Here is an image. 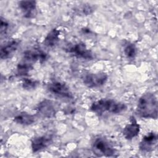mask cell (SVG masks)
Returning <instances> with one entry per match:
<instances>
[{"label": "cell", "mask_w": 158, "mask_h": 158, "mask_svg": "<svg viewBox=\"0 0 158 158\" xmlns=\"http://www.w3.org/2000/svg\"><path fill=\"white\" fill-rule=\"evenodd\" d=\"M157 99L156 96L151 93L144 94L138 102L136 112L138 114L146 118H157Z\"/></svg>", "instance_id": "6da1fadb"}, {"label": "cell", "mask_w": 158, "mask_h": 158, "mask_svg": "<svg viewBox=\"0 0 158 158\" xmlns=\"http://www.w3.org/2000/svg\"><path fill=\"white\" fill-rule=\"evenodd\" d=\"M127 107L125 104L110 99H101L94 102L90 109L98 114L104 113L119 114L124 111Z\"/></svg>", "instance_id": "7a4b0ae2"}, {"label": "cell", "mask_w": 158, "mask_h": 158, "mask_svg": "<svg viewBox=\"0 0 158 158\" xmlns=\"http://www.w3.org/2000/svg\"><path fill=\"white\" fill-rule=\"evenodd\" d=\"M92 151L97 156H113L115 150L109 142L105 138L98 137L92 143Z\"/></svg>", "instance_id": "3957f363"}, {"label": "cell", "mask_w": 158, "mask_h": 158, "mask_svg": "<svg viewBox=\"0 0 158 158\" xmlns=\"http://www.w3.org/2000/svg\"><path fill=\"white\" fill-rule=\"evenodd\" d=\"M108 76L106 73H88L82 78V80L85 86L88 88H97L104 85L107 80Z\"/></svg>", "instance_id": "277c9868"}, {"label": "cell", "mask_w": 158, "mask_h": 158, "mask_svg": "<svg viewBox=\"0 0 158 158\" xmlns=\"http://www.w3.org/2000/svg\"><path fill=\"white\" fill-rule=\"evenodd\" d=\"M48 90L53 94L68 99L73 98V94L68 86L63 82L54 81L50 83L48 86Z\"/></svg>", "instance_id": "5b68a950"}, {"label": "cell", "mask_w": 158, "mask_h": 158, "mask_svg": "<svg viewBox=\"0 0 158 158\" xmlns=\"http://www.w3.org/2000/svg\"><path fill=\"white\" fill-rule=\"evenodd\" d=\"M69 52L79 59L91 60L93 58L92 52L83 43H78L71 46L69 49Z\"/></svg>", "instance_id": "8992f818"}, {"label": "cell", "mask_w": 158, "mask_h": 158, "mask_svg": "<svg viewBox=\"0 0 158 158\" xmlns=\"http://www.w3.org/2000/svg\"><path fill=\"white\" fill-rule=\"evenodd\" d=\"M157 136L154 133H150L143 138L139 144V148L142 151L150 152L156 148Z\"/></svg>", "instance_id": "52a82bcc"}, {"label": "cell", "mask_w": 158, "mask_h": 158, "mask_svg": "<svg viewBox=\"0 0 158 158\" xmlns=\"http://www.w3.org/2000/svg\"><path fill=\"white\" fill-rule=\"evenodd\" d=\"M52 138L49 135H43L34 138L31 141V149L33 152H37L46 148L52 143Z\"/></svg>", "instance_id": "ba28073f"}, {"label": "cell", "mask_w": 158, "mask_h": 158, "mask_svg": "<svg viewBox=\"0 0 158 158\" xmlns=\"http://www.w3.org/2000/svg\"><path fill=\"white\" fill-rule=\"evenodd\" d=\"M37 110L42 116L46 118L53 117L56 113L52 102L48 99H44L38 104Z\"/></svg>", "instance_id": "9c48e42d"}, {"label": "cell", "mask_w": 158, "mask_h": 158, "mask_svg": "<svg viewBox=\"0 0 158 158\" xmlns=\"http://www.w3.org/2000/svg\"><path fill=\"white\" fill-rule=\"evenodd\" d=\"M47 58V54L41 50L28 49L24 52L23 59L27 62H35L40 61L44 62Z\"/></svg>", "instance_id": "30bf717a"}, {"label": "cell", "mask_w": 158, "mask_h": 158, "mask_svg": "<svg viewBox=\"0 0 158 158\" xmlns=\"http://www.w3.org/2000/svg\"><path fill=\"white\" fill-rule=\"evenodd\" d=\"M139 125L134 117H131L130 123L127 124L123 130V135L127 139H131L139 133Z\"/></svg>", "instance_id": "8fae6325"}, {"label": "cell", "mask_w": 158, "mask_h": 158, "mask_svg": "<svg viewBox=\"0 0 158 158\" xmlns=\"http://www.w3.org/2000/svg\"><path fill=\"white\" fill-rule=\"evenodd\" d=\"M19 44L20 41L17 40H12L7 42L1 49V59H6L10 57L17 51Z\"/></svg>", "instance_id": "7c38bea8"}, {"label": "cell", "mask_w": 158, "mask_h": 158, "mask_svg": "<svg viewBox=\"0 0 158 158\" xmlns=\"http://www.w3.org/2000/svg\"><path fill=\"white\" fill-rule=\"evenodd\" d=\"M19 6L26 18H31L36 13V2L35 1H21L19 2Z\"/></svg>", "instance_id": "4fadbf2b"}, {"label": "cell", "mask_w": 158, "mask_h": 158, "mask_svg": "<svg viewBox=\"0 0 158 158\" xmlns=\"http://www.w3.org/2000/svg\"><path fill=\"white\" fill-rule=\"evenodd\" d=\"M59 35L60 31L57 29L54 28L51 30L45 37L44 44L49 48L55 46L59 41Z\"/></svg>", "instance_id": "5bb4252c"}, {"label": "cell", "mask_w": 158, "mask_h": 158, "mask_svg": "<svg viewBox=\"0 0 158 158\" xmlns=\"http://www.w3.org/2000/svg\"><path fill=\"white\" fill-rule=\"evenodd\" d=\"M14 122L22 125H29L35 122L33 115L27 112H22L14 117Z\"/></svg>", "instance_id": "9a60e30c"}, {"label": "cell", "mask_w": 158, "mask_h": 158, "mask_svg": "<svg viewBox=\"0 0 158 158\" xmlns=\"http://www.w3.org/2000/svg\"><path fill=\"white\" fill-rule=\"evenodd\" d=\"M124 54L128 59H133L136 55V48L133 43H127L124 46Z\"/></svg>", "instance_id": "2e32d148"}, {"label": "cell", "mask_w": 158, "mask_h": 158, "mask_svg": "<svg viewBox=\"0 0 158 158\" xmlns=\"http://www.w3.org/2000/svg\"><path fill=\"white\" fill-rule=\"evenodd\" d=\"M33 69L31 64L28 62L20 63L17 66V73L20 76H25L28 75L29 72Z\"/></svg>", "instance_id": "e0dca14e"}, {"label": "cell", "mask_w": 158, "mask_h": 158, "mask_svg": "<svg viewBox=\"0 0 158 158\" xmlns=\"http://www.w3.org/2000/svg\"><path fill=\"white\" fill-rule=\"evenodd\" d=\"M38 85V82L35 80L29 78H25L22 82V86L24 89L31 90L35 89Z\"/></svg>", "instance_id": "ac0fdd59"}, {"label": "cell", "mask_w": 158, "mask_h": 158, "mask_svg": "<svg viewBox=\"0 0 158 158\" xmlns=\"http://www.w3.org/2000/svg\"><path fill=\"white\" fill-rule=\"evenodd\" d=\"M9 27V23L1 17V34L3 35L7 33V29Z\"/></svg>", "instance_id": "d6986e66"}]
</instances>
